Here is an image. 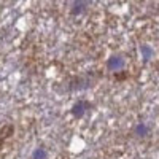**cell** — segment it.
Segmentation results:
<instances>
[{
	"mask_svg": "<svg viewBox=\"0 0 159 159\" xmlns=\"http://www.w3.org/2000/svg\"><path fill=\"white\" fill-rule=\"evenodd\" d=\"M140 52H142V57H143L145 61H148V59L153 56V49H151L150 46H147V45L140 46Z\"/></svg>",
	"mask_w": 159,
	"mask_h": 159,
	"instance_id": "8992f818",
	"label": "cell"
},
{
	"mask_svg": "<svg viewBox=\"0 0 159 159\" xmlns=\"http://www.w3.org/2000/svg\"><path fill=\"white\" fill-rule=\"evenodd\" d=\"M30 159H48V151H46V148H43V147H37V148L32 151Z\"/></svg>",
	"mask_w": 159,
	"mask_h": 159,
	"instance_id": "277c9868",
	"label": "cell"
},
{
	"mask_svg": "<svg viewBox=\"0 0 159 159\" xmlns=\"http://www.w3.org/2000/svg\"><path fill=\"white\" fill-rule=\"evenodd\" d=\"M150 132V127L145 124V123H139L135 127H134V134L137 135V137H145Z\"/></svg>",
	"mask_w": 159,
	"mask_h": 159,
	"instance_id": "5b68a950",
	"label": "cell"
},
{
	"mask_svg": "<svg viewBox=\"0 0 159 159\" xmlns=\"http://www.w3.org/2000/svg\"><path fill=\"white\" fill-rule=\"evenodd\" d=\"M124 65H126L124 57H123V56H118V54L110 56L108 61H107V69L111 70V72H119V70H123Z\"/></svg>",
	"mask_w": 159,
	"mask_h": 159,
	"instance_id": "7a4b0ae2",
	"label": "cell"
},
{
	"mask_svg": "<svg viewBox=\"0 0 159 159\" xmlns=\"http://www.w3.org/2000/svg\"><path fill=\"white\" fill-rule=\"evenodd\" d=\"M88 7H89V2H73L72 8H70V13L73 16H78V15H81Z\"/></svg>",
	"mask_w": 159,
	"mask_h": 159,
	"instance_id": "3957f363",
	"label": "cell"
},
{
	"mask_svg": "<svg viewBox=\"0 0 159 159\" xmlns=\"http://www.w3.org/2000/svg\"><path fill=\"white\" fill-rule=\"evenodd\" d=\"M92 107V103L88 102V100H78L73 103V107H72V115L76 118V119H81L84 118V115L88 113V110Z\"/></svg>",
	"mask_w": 159,
	"mask_h": 159,
	"instance_id": "6da1fadb",
	"label": "cell"
}]
</instances>
